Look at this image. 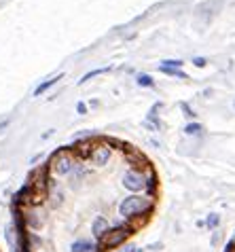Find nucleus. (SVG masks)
<instances>
[{
  "label": "nucleus",
  "instance_id": "nucleus-19",
  "mask_svg": "<svg viewBox=\"0 0 235 252\" xmlns=\"http://www.w3.org/2000/svg\"><path fill=\"white\" fill-rule=\"evenodd\" d=\"M138 252H140V250H138Z\"/></svg>",
  "mask_w": 235,
  "mask_h": 252
},
{
  "label": "nucleus",
  "instance_id": "nucleus-9",
  "mask_svg": "<svg viewBox=\"0 0 235 252\" xmlns=\"http://www.w3.org/2000/svg\"><path fill=\"white\" fill-rule=\"evenodd\" d=\"M199 131H204L199 123H191V125H186V127H184V134L186 136H195V134H199Z\"/></svg>",
  "mask_w": 235,
  "mask_h": 252
},
{
  "label": "nucleus",
  "instance_id": "nucleus-6",
  "mask_svg": "<svg viewBox=\"0 0 235 252\" xmlns=\"http://www.w3.org/2000/svg\"><path fill=\"white\" fill-rule=\"evenodd\" d=\"M98 244H93L91 240H77L70 246V252H95Z\"/></svg>",
  "mask_w": 235,
  "mask_h": 252
},
{
  "label": "nucleus",
  "instance_id": "nucleus-5",
  "mask_svg": "<svg viewBox=\"0 0 235 252\" xmlns=\"http://www.w3.org/2000/svg\"><path fill=\"white\" fill-rule=\"evenodd\" d=\"M110 231V225H108V220L104 219V216H95V220L91 222V233H93V237L95 240H102L106 233Z\"/></svg>",
  "mask_w": 235,
  "mask_h": 252
},
{
  "label": "nucleus",
  "instance_id": "nucleus-3",
  "mask_svg": "<svg viewBox=\"0 0 235 252\" xmlns=\"http://www.w3.org/2000/svg\"><path fill=\"white\" fill-rule=\"evenodd\" d=\"M134 229H136V227L131 225V222H123V225L110 227L108 233L98 242V248H100L102 252H106V250H113V248L123 246V244L127 242V237L134 233Z\"/></svg>",
  "mask_w": 235,
  "mask_h": 252
},
{
  "label": "nucleus",
  "instance_id": "nucleus-10",
  "mask_svg": "<svg viewBox=\"0 0 235 252\" xmlns=\"http://www.w3.org/2000/svg\"><path fill=\"white\" fill-rule=\"evenodd\" d=\"M159 70H161L163 74H170V76H180V79H186V74L182 72V70H172V68H161V66H159Z\"/></svg>",
  "mask_w": 235,
  "mask_h": 252
},
{
  "label": "nucleus",
  "instance_id": "nucleus-17",
  "mask_svg": "<svg viewBox=\"0 0 235 252\" xmlns=\"http://www.w3.org/2000/svg\"><path fill=\"white\" fill-rule=\"evenodd\" d=\"M195 66H206V60L204 58H195Z\"/></svg>",
  "mask_w": 235,
  "mask_h": 252
},
{
  "label": "nucleus",
  "instance_id": "nucleus-16",
  "mask_svg": "<svg viewBox=\"0 0 235 252\" xmlns=\"http://www.w3.org/2000/svg\"><path fill=\"white\" fill-rule=\"evenodd\" d=\"M218 240H220V233H214V235H212V246H216Z\"/></svg>",
  "mask_w": 235,
  "mask_h": 252
},
{
  "label": "nucleus",
  "instance_id": "nucleus-1",
  "mask_svg": "<svg viewBox=\"0 0 235 252\" xmlns=\"http://www.w3.org/2000/svg\"><path fill=\"white\" fill-rule=\"evenodd\" d=\"M155 206V199L150 195H127L125 199L119 204V214L125 219L127 222L140 219V220H147V214L153 210Z\"/></svg>",
  "mask_w": 235,
  "mask_h": 252
},
{
  "label": "nucleus",
  "instance_id": "nucleus-15",
  "mask_svg": "<svg viewBox=\"0 0 235 252\" xmlns=\"http://www.w3.org/2000/svg\"><path fill=\"white\" fill-rule=\"evenodd\" d=\"M77 110H79L81 115H85V113H87V106H85V104H83V102H79V104H77Z\"/></svg>",
  "mask_w": 235,
  "mask_h": 252
},
{
  "label": "nucleus",
  "instance_id": "nucleus-7",
  "mask_svg": "<svg viewBox=\"0 0 235 252\" xmlns=\"http://www.w3.org/2000/svg\"><path fill=\"white\" fill-rule=\"evenodd\" d=\"M61 79V74H58V76H53V79H49V81H45L43 83V85H38L36 89H34V95H43L45 92H47V89H51L53 85H55V83H58Z\"/></svg>",
  "mask_w": 235,
  "mask_h": 252
},
{
  "label": "nucleus",
  "instance_id": "nucleus-8",
  "mask_svg": "<svg viewBox=\"0 0 235 252\" xmlns=\"http://www.w3.org/2000/svg\"><path fill=\"white\" fill-rule=\"evenodd\" d=\"M102 72H108V68H98V70H91V72H87V74L83 76V79H81L79 83L83 85V83H87L89 79H93V76H98V74H102Z\"/></svg>",
  "mask_w": 235,
  "mask_h": 252
},
{
  "label": "nucleus",
  "instance_id": "nucleus-14",
  "mask_svg": "<svg viewBox=\"0 0 235 252\" xmlns=\"http://www.w3.org/2000/svg\"><path fill=\"white\" fill-rule=\"evenodd\" d=\"M182 110L186 113V117H195V113H193V110H191V106H189V104H182Z\"/></svg>",
  "mask_w": 235,
  "mask_h": 252
},
{
  "label": "nucleus",
  "instance_id": "nucleus-13",
  "mask_svg": "<svg viewBox=\"0 0 235 252\" xmlns=\"http://www.w3.org/2000/svg\"><path fill=\"white\" fill-rule=\"evenodd\" d=\"M182 66V62H178V60H170V62H163L161 68H172V70H178Z\"/></svg>",
  "mask_w": 235,
  "mask_h": 252
},
{
  "label": "nucleus",
  "instance_id": "nucleus-18",
  "mask_svg": "<svg viewBox=\"0 0 235 252\" xmlns=\"http://www.w3.org/2000/svg\"><path fill=\"white\" fill-rule=\"evenodd\" d=\"M134 250H136V248H134V246H125V248H121V250H119V252H134Z\"/></svg>",
  "mask_w": 235,
  "mask_h": 252
},
{
  "label": "nucleus",
  "instance_id": "nucleus-4",
  "mask_svg": "<svg viewBox=\"0 0 235 252\" xmlns=\"http://www.w3.org/2000/svg\"><path fill=\"white\" fill-rule=\"evenodd\" d=\"M91 161H93V165H106L110 157H113V142H98V144H93V149H91Z\"/></svg>",
  "mask_w": 235,
  "mask_h": 252
},
{
  "label": "nucleus",
  "instance_id": "nucleus-12",
  "mask_svg": "<svg viewBox=\"0 0 235 252\" xmlns=\"http://www.w3.org/2000/svg\"><path fill=\"white\" fill-rule=\"evenodd\" d=\"M218 225H220V216H218V214H210V216H208V222H206V227L216 229Z\"/></svg>",
  "mask_w": 235,
  "mask_h": 252
},
{
  "label": "nucleus",
  "instance_id": "nucleus-2",
  "mask_svg": "<svg viewBox=\"0 0 235 252\" xmlns=\"http://www.w3.org/2000/svg\"><path fill=\"white\" fill-rule=\"evenodd\" d=\"M49 174L51 176H68V174H72V170L77 167V161H74V151L72 149H59L55 151L49 163Z\"/></svg>",
  "mask_w": 235,
  "mask_h": 252
},
{
  "label": "nucleus",
  "instance_id": "nucleus-11",
  "mask_svg": "<svg viewBox=\"0 0 235 252\" xmlns=\"http://www.w3.org/2000/svg\"><path fill=\"white\" fill-rule=\"evenodd\" d=\"M138 85L140 87H153V79L148 74H140L138 76Z\"/></svg>",
  "mask_w": 235,
  "mask_h": 252
}]
</instances>
